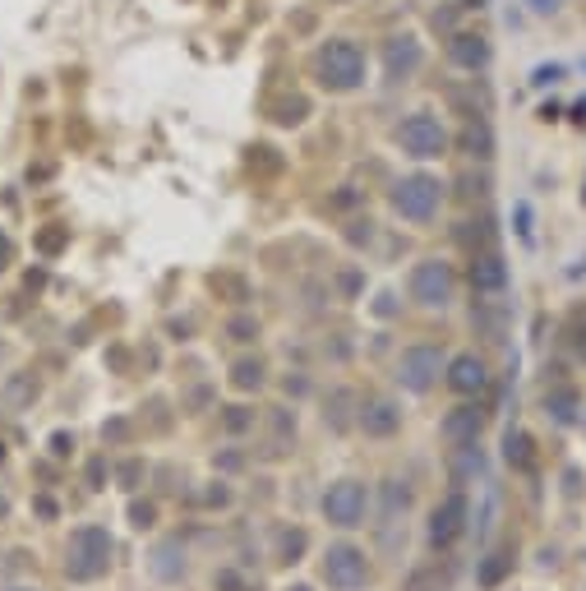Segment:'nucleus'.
Listing matches in <instances>:
<instances>
[{"mask_svg": "<svg viewBox=\"0 0 586 591\" xmlns=\"http://www.w3.org/2000/svg\"><path fill=\"white\" fill-rule=\"evenodd\" d=\"M397 144L407 148L411 157H420V162H430V157L448 153V130H443V121L434 111H411L407 121L397 125Z\"/></svg>", "mask_w": 586, "mask_h": 591, "instance_id": "obj_3", "label": "nucleus"}, {"mask_svg": "<svg viewBox=\"0 0 586 591\" xmlns=\"http://www.w3.org/2000/svg\"><path fill=\"white\" fill-rule=\"evenodd\" d=\"M176 555H180V545H176V541L157 545V555H153V573H157V578H176V573H180Z\"/></svg>", "mask_w": 586, "mask_h": 591, "instance_id": "obj_18", "label": "nucleus"}, {"mask_svg": "<svg viewBox=\"0 0 586 591\" xmlns=\"http://www.w3.org/2000/svg\"><path fill=\"white\" fill-rule=\"evenodd\" d=\"M282 550H287V555H300V550H305V536H300V531H287V536H282Z\"/></svg>", "mask_w": 586, "mask_h": 591, "instance_id": "obj_28", "label": "nucleus"}, {"mask_svg": "<svg viewBox=\"0 0 586 591\" xmlns=\"http://www.w3.org/2000/svg\"><path fill=\"white\" fill-rule=\"evenodd\" d=\"M448 61L457 65V70H485L490 65V37L485 33H453L448 37Z\"/></svg>", "mask_w": 586, "mask_h": 591, "instance_id": "obj_10", "label": "nucleus"}, {"mask_svg": "<svg viewBox=\"0 0 586 591\" xmlns=\"http://www.w3.org/2000/svg\"><path fill=\"white\" fill-rule=\"evenodd\" d=\"M471 287L494 296V291L508 287V264H503L499 254H476V264H471Z\"/></svg>", "mask_w": 586, "mask_h": 591, "instance_id": "obj_13", "label": "nucleus"}, {"mask_svg": "<svg viewBox=\"0 0 586 591\" xmlns=\"http://www.w3.org/2000/svg\"><path fill=\"white\" fill-rule=\"evenodd\" d=\"M296 591H310V587H296Z\"/></svg>", "mask_w": 586, "mask_h": 591, "instance_id": "obj_33", "label": "nucleus"}, {"mask_svg": "<svg viewBox=\"0 0 586 591\" xmlns=\"http://www.w3.org/2000/svg\"><path fill=\"white\" fill-rule=\"evenodd\" d=\"M439 204H443V185L434 176H420V171L407 176V181H397L393 190V208L407 222H430L439 213Z\"/></svg>", "mask_w": 586, "mask_h": 591, "instance_id": "obj_4", "label": "nucleus"}, {"mask_svg": "<svg viewBox=\"0 0 586 591\" xmlns=\"http://www.w3.org/2000/svg\"><path fill=\"white\" fill-rule=\"evenodd\" d=\"M231 333H236V342H250L254 338V324H250V319H236V324H231Z\"/></svg>", "mask_w": 586, "mask_h": 591, "instance_id": "obj_29", "label": "nucleus"}, {"mask_svg": "<svg viewBox=\"0 0 586 591\" xmlns=\"http://www.w3.org/2000/svg\"><path fill=\"white\" fill-rule=\"evenodd\" d=\"M443 370V351L439 347H411L402 351V365H397V379L407 388H416V393H425V388L439 379Z\"/></svg>", "mask_w": 586, "mask_h": 591, "instance_id": "obj_6", "label": "nucleus"}, {"mask_svg": "<svg viewBox=\"0 0 586 591\" xmlns=\"http://www.w3.org/2000/svg\"><path fill=\"white\" fill-rule=\"evenodd\" d=\"M10 264V241H5V236H0V268Z\"/></svg>", "mask_w": 586, "mask_h": 591, "instance_id": "obj_30", "label": "nucleus"}, {"mask_svg": "<svg viewBox=\"0 0 586 591\" xmlns=\"http://www.w3.org/2000/svg\"><path fill=\"white\" fill-rule=\"evenodd\" d=\"M462 522H467V499H462V495H448L439 508H434V522H430L434 545L457 541V531H462Z\"/></svg>", "mask_w": 586, "mask_h": 591, "instance_id": "obj_11", "label": "nucleus"}, {"mask_svg": "<svg viewBox=\"0 0 586 591\" xmlns=\"http://www.w3.org/2000/svg\"><path fill=\"white\" fill-rule=\"evenodd\" d=\"M277 116L273 121H282V125H300L305 121V111H310V102H305V97H287V102H277Z\"/></svg>", "mask_w": 586, "mask_h": 591, "instance_id": "obj_19", "label": "nucleus"}, {"mask_svg": "<svg viewBox=\"0 0 586 591\" xmlns=\"http://www.w3.org/2000/svg\"><path fill=\"white\" fill-rule=\"evenodd\" d=\"M448 384H453L457 393H480V388L490 384V370H485V361H476V356H457V361L448 365Z\"/></svg>", "mask_w": 586, "mask_h": 591, "instance_id": "obj_14", "label": "nucleus"}, {"mask_svg": "<svg viewBox=\"0 0 586 591\" xmlns=\"http://www.w3.org/2000/svg\"><path fill=\"white\" fill-rule=\"evenodd\" d=\"M314 74L328 93H356L365 84V51L351 37H328L314 56Z\"/></svg>", "mask_w": 586, "mask_h": 591, "instance_id": "obj_1", "label": "nucleus"}, {"mask_svg": "<svg viewBox=\"0 0 586 591\" xmlns=\"http://www.w3.org/2000/svg\"><path fill=\"white\" fill-rule=\"evenodd\" d=\"M323 573H328V582L342 591L360 587L365 582V555L360 550H351V545H333L328 550V559H323Z\"/></svg>", "mask_w": 586, "mask_h": 591, "instance_id": "obj_8", "label": "nucleus"}, {"mask_svg": "<svg viewBox=\"0 0 586 591\" xmlns=\"http://www.w3.org/2000/svg\"><path fill=\"white\" fill-rule=\"evenodd\" d=\"M5 508H10V504H5V495H0V518H5Z\"/></svg>", "mask_w": 586, "mask_h": 591, "instance_id": "obj_31", "label": "nucleus"}, {"mask_svg": "<svg viewBox=\"0 0 586 591\" xmlns=\"http://www.w3.org/2000/svg\"><path fill=\"white\" fill-rule=\"evenodd\" d=\"M503 573H508V559H503V555H490V564L480 568V582H485V587H494Z\"/></svg>", "mask_w": 586, "mask_h": 591, "instance_id": "obj_22", "label": "nucleus"}, {"mask_svg": "<svg viewBox=\"0 0 586 591\" xmlns=\"http://www.w3.org/2000/svg\"><path fill=\"white\" fill-rule=\"evenodd\" d=\"M480 435V411L476 407H457L448 411V421H443V439L453 448H471Z\"/></svg>", "mask_w": 586, "mask_h": 591, "instance_id": "obj_12", "label": "nucleus"}, {"mask_svg": "<svg viewBox=\"0 0 586 591\" xmlns=\"http://www.w3.org/2000/svg\"><path fill=\"white\" fill-rule=\"evenodd\" d=\"M250 421H254V416H250L245 407H231V411H227V430H245Z\"/></svg>", "mask_w": 586, "mask_h": 591, "instance_id": "obj_25", "label": "nucleus"}, {"mask_svg": "<svg viewBox=\"0 0 586 591\" xmlns=\"http://www.w3.org/2000/svg\"><path fill=\"white\" fill-rule=\"evenodd\" d=\"M323 513H328V522H337V527H356V522L365 518V485L360 481L333 485L328 499H323Z\"/></svg>", "mask_w": 586, "mask_h": 591, "instance_id": "obj_7", "label": "nucleus"}, {"mask_svg": "<svg viewBox=\"0 0 586 591\" xmlns=\"http://www.w3.org/2000/svg\"><path fill=\"white\" fill-rule=\"evenodd\" d=\"M503 453H508V462L513 467H531V435H522V430H508V439H503Z\"/></svg>", "mask_w": 586, "mask_h": 591, "instance_id": "obj_17", "label": "nucleus"}, {"mask_svg": "<svg viewBox=\"0 0 586 591\" xmlns=\"http://www.w3.org/2000/svg\"><path fill=\"white\" fill-rule=\"evenodd\" d=\"M563 79V65H536V74H531V84L545 88V84H559Z\"/></svg>", "mask_w": 586, "mask_h": 591, "instance_id": "obj_23", "label": "nucleus"}, {"mask_svg": "<svg viewBox=\"0 0 586 591\" xmlns=\"http://www.w3.org/2000/svg\"><path fill=\"white\" fill-rule=\"evenodd\" d=\"M462 144H467L471 157H490L494 153V139H490V125L485 121H471L467 134H462Z\"/></svg>", "mask_w": 586, "mask_h": 591, "instance_id": "obj_16", "label": "nucleus"}, {"mask_svg": "<svg viewBox=\"0 0 586 591\" xmlns=\"http://www.w3.org/2000/svg\"><path fill=\"white\" fill-rule=\"evenodd\" d=\"M111 564V536L107 527H79L70 536V559H65V568H70V578L88 582V578H102Z\"/></svg>", "mask_w": 586, "mask_h": 591, "instance_id": "obj_2", "label": "nucleus"}, {"mask_svg": "<svg viewBox=\"0 0 586 591\" xmlns=\"http://www.w3.org/2000/svg\"><path fill=\"white\" fill-rule=\"evenodd\" d=\"M19 591H24V587H19Z\"/></svg>", "mask_w": 586, "mask_h": 591, "instance_id": "obj_34", "label": "nucleus"}, {"mask_svg": "<svg viewBox=\"0 0 586 591\" xmlns=\"http://www.w3.org/2000/svg\"><path fill=\"white\" fill-rule=\"evenodd\" d=\"M420 61H425V47H420L416 37H393V42L383 47V70H388L393 84L411 79V74L420 70Z\"/></svg>", "mask_w": 586, "mask_h": 591, "instance_id": "obj_9", "label": "nucleus"}, {"mask_svg": "<svg viewBox=\"0 0 586 591\" xmlns=\"http://www.w3.org/2000/svg\"><path fill=\"white\" fill-rule=\"evenodd\" d=\"M5 398H10L14 407H19V402H28V398H37V379H33V374H19V379H10Z\"/></svg>", "mask_w": 586, "mask_h": 591, "instance_id": "obj_20", "label": "nucleus"}, {"mask_svg": "<svg viewBox=\"0 0 586 591\" xmlns=\"http://www.w3.org/2000/svg\"><path fill=\"white\" fill-rule=\"evenodd\" d=\"M550 407H554V416H559V421H573V398H568V393H559Z\"/></svg>", "mask_w": 586, "mask_h": 591, "instance_id": "obj_26", "label": "nucleus"}, {"mask_svg": "<svg viewBox=\"0 0 586 591\" xmlns=\"http://www.w3.org/2000/svg\"><path fill=\"white\" fill-rule=\"evenodd\" d=\"M236 384L240 388H259V384H264V365H259V361H240L236 365Z\"/></svg>", "mask_w": 586, "mask_h": 591, "instance_id": "obj_21", "label": "nucleus"}, {"mask_svg": "<svg viewBox=\"0 0 586 591\" xmlns=\"http://www.w3.org/2000/svg\"><path fill=\"white\" fill-rule=\"evenodd\" d=\"M397 421H402V416H397L393 402H374V407L365 411V430H370V435H393Z\"/></svg>", "mask_w": 586, "mask_h": 591, "instance_id": "obj_15", "label": "nucleus"}, {"mask_svg": "<svg viewBox=\"0 0 586 591\" xmlns=\"http://www.w3.org/2000/svg\"><path fill=\"white\" fill-rule=\"evenodd\" d=\"M527 10L536 19H554V14H563V0H527Z\"/></svg>", "mask_w": 586, "mask_h": 591, "instance_id": "obj_24", "label": "nucleus"}, {"mask_svg": "<svg viewBox=\"0 0 586 591\" xmlns=\"http://www.w3.org/2000/svg\"><path fill=\"white\" fill-rule=\"evenodd\" d=\"M467 5H476V10H480V5H485V0H467Z\"/></svg>", "mask_w": 586, "mask_h": 591, "instance_id": "obj_32", "label": "nucleus"}, {"mask_svg": "<svg viewBox=\"0 0 586 591\" xmlns=\"http://www.w3.org/2000/svg\"><path fill=\"white\" fill-rule=\"evenodd\" d=\"M130 518H134V527H148V522H153V504H134Z\"/></svg>", "mask_w": 586, "mask_h": 591, "instance_id": "obj_27", "label": "nucleus"}, {"mask_svg": "<svg viewBox=\"0 0 586 591\" xmlns=\"http://www.w3.org/2000/svg\"><path fill=\"white\" fill-rule=\"evenodd\" d=\"M411 296L420 305H448L453 301V268L443 259H425L411 268Z\"/></svg>", "mask_w": 586, "mask_h": 591, "instance_id": "obj_5", "label": "nucleus"}]
</instances>
